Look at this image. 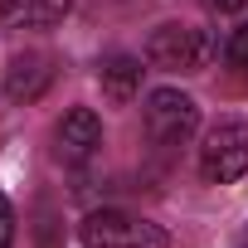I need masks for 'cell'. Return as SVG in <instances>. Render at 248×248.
Instances as JSON below:
<instances>
[{
    "label": "cell",
    "instance_id": "1",
    "mask_svg": "<svg viewBox=\"0 0 248 248\" xmlns=\"http://www.w3.org/2000/svg\"><path fill=\"white\" fill-rule=\"evenodd\" d=\"M214 54H219L214 30L185 25V20L156 25L151 39H146V63H151V68H166V73H204Z\"/></svg>",
    "mask_w": 248,
    "mask_h": 248
},
{
    "label": "cell",
    "instance_id": "2",
    "mask_svg": "<svg viewBox=\"0 0 248 248\" xmlns=\"http://www.w3.org/2000/svg\"><path fill=\"white\" fill-rule=\"evenodd\" d=\"M248 170V122L243 117H219L204 146H200V175L209 185H233Z\"/></svg>",
    "mask_w": 248,
    "mask_h": 248
},
{
    "label": "cell",
    "instance_id": "3",
    "mask_svg": "<svg viewBox=\"0 0 248 248\" xmlns=\"http://www.w3.org/2000/svg\"><path fill=\"white\" fill-rule=\"evenodd\" d=\"M83 243L88 248H170L161 224L141 214H122V209H93L83 219Z\"/></svg>",
    "mask_w": 248,
    "mask_h": 248
},
{
    "label": "cell",
    "instance_id": "4",
    "mask_svg": "<svg viewBox=\"0 0 248 248\" xmlns=\"http://www.w3.org/2000/svg\"><path fill=\"white\" fill-rule=\"evenodd\" d=\"M200 127V102L180 88H156L146 93V137L156 146H185Z\"/></svg>",
    "mask_w": 248,
    "mask_h": 248
},
{
    "label": "cell",
    "instance_id": "5",
    "mask_svg": "<svg viewBox=\"0 0 248 248\" xmlns=\"http://www.w3.org/2000/svg\"><path fill=\"white\" fill-rule=\"evenodd\" d=\"M97 151H102V117L93 107H68L54 132V156L63 166H88Z\"/></svg>",
    "mask_w": 248,
    "mask_h": 248
},
{
    "label": "cell",
    "instance_id": "6",
    "mask_svg": "<svg viewBox=\"0 0 248 248\" xmlns=\"http://www.w3.org/2000/svg\"><path fill=\"white\" fill-rule=\"evenodd\" d=\"M49 83H54L49 54H15L5 68V97L10 102H34V97H44Z\"/></svg>",
    "mask_w": 248,
    "mask_h": 248
},
{
    "label": "cell",
    "instance_id": "7",
    "mask_svg": "<svg viewBox=\"0 0 248 248\" xmlns=\"http://www.w3.org/2000/svg\"><path fill=\"white\" fill-rule=\"evenodd\" d=\"M73 0H0V30H49L68 20Z\"/></svg>",
    "mask_w": 248,
    "mask_h": 248
},
{
    "label": "cell",
    "instance_id": "8",
    "mask_svg": "<svg viewBox=\"0 0 248 248\" xmlns=\"http://www.w3.org/2000/svg\"><path fill=\"white\" fill-rule=\"evenodd\" d=\"M141 59H132V54H112L107 63H102V73H97V83H102V97L107 102H117V107H127L137 93H141Z\"/></svg>",
    "mask_w": 248,
    "mask_h": 248
},
{
    "label": "cell",
    "instance_id": "9",
    "mask_svg": "<svg viewBox=\"0 0 248 248\" xmlns=\"http://www.w3.org/2000/svg\"><path fill=\"white\" fill-rule=\"evenodd\" d=\"M224 59H229V68H238V73H248V20L229 34V44H224Z\"/></svg>",
    "mask_w": 248,
    "mask_h": 248
},
{
    "label": "cell",
    "instance_id": "10",
    "mask_svg": "<svg viewBox=\"0 0 248 248\" xmlns=\"http://www.w3.org/2000/svg\"><path fill=\"white\" fill-rule=\"evenodd\" d=\"M15 243V209H10V200L0 195V248H10Z\"/></svg>",
    "mask_w": 248,
    "mask_h": 248
},
{
    "label": "cell",
    "instance_id": "11",
    "mask_svg": "<svg viewBox=\"0 0 248 248\" xmlns=\"http://www.w3.org/2000/svg\"><path fill=\"white\" fill-rule=\"evenodd\" d=\"M200 5H204V10H214V15H238L248 0H200Z\"/></svg>",
    "mask_w": 248,
    "mask_h": 248
},
{
    "label": "cell",
    "instance_id": "12",
    "mask_svg": "<svg viewBox=\"0 0 248 248\" xmlns=\"http://www.w3.org/2000/svg\"><path fill=\"white\" fill-rule=\"evenodd\" d=\"M233 248H248V229H243V233H238V243H233Z\"/></svg>",
    "mask_w": 248,
    "mask_h": 248
}]
</instances>
